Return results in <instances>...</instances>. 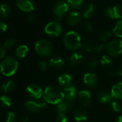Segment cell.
Returning <instances> with one entry per match:
<instances>
[{
	"label": "cell",
	"instance_id": "cell-4",
	"mask_svg": "<svg viewBox=\"0 0 122 122\" xmlns=\"http://www.w3.org/2000/svg\"><path fill=\"white\" fill-rule=\"evenodd\" d=\"M35 51L41 57H47L52 55L53 45L52 42L47 40H40L35 44Z\"/></svg>",
	"mask_w": 122,
	"mask_h": 122
},
{
	"label": "cell",
	"instance_id": "cell-40",
	"mask_svg": "<svg viewBox=\"0 0 122 122\" xmlns=\"http://www.w3.org/2000/svg\"><path fill=\"white\" fill-rule=\"evenodd\" d=\"M15 44H16V40L14 38H10L5 42L4 46L5 48H12V47L15 46Z\"/></svg>",
	"mask_w": 122,
	"mask_h": 122
},
{
	"label": "cell",
	"instance_id": "cell-18",
	"mask_svg": "<svg viewBox=\"0 0 122 122\" xmlns=\"http://www.w3.org/2000/svg\"><path fill=\"white\" fill-rule=\"evenodd\" d=\"M97 96L100 102L103 104H110V103L113 101V97L111 93H108L104 90L98 91L97 93Z\"/></svg>",
	"mask_w": 122,
	"mask_h": 122
},
{
	"label": "cell",
	"instance_id": "cell-27",
	"mask_svg": "<svg viewBox=\"0 0 122 122\" xmlns=\"http://www.w3.org/2000/svg\"><path fill=\"white\" fill-rule=\"evenodd\" d=\"M112 34H113L112 31H110L108 30H105L101 32V34L99 35V40L101 42H106L107 40H108L111 37Z\"/></svg>",
	"mask_w": 122,
	"mask_h": 122
},
{
	"label": "cell",
	"instance_id": "cell-32",
	"mask_svg": "<svg viewBox=\"0 0 122 122\" xmlns=\"http://www.w3.org/2000/svg\"><path fill=\"white\" fill-rule=\"evenodd\" d=\"M100 63V61L97 59L96 57H91L88 62V67L90 69H95L98 66V64Z\"/></svg>",
	"mask_w": 122,
	"mask_h": 122
},
{
	"label": "cell",
	"instance_id": "cell-46",
	"mask_svg": "<svg viewBox=\"0 0 122 122\" xmlns=\"http://www.w3.org/2000/svg\"><path fill=\"white\" fill-rule=\"evenodd\" d=\"M28 121H29V118H28L27 116L23 117V118L21 119V121H20V122H28Z\"/></svg>",
	"mask_w": 122,
	"mask_h": 122
},
{
	"label": "cell",
	"instance_id": "cell-34",
	"mask_svg": "<svg viewBox=\"0 0 122 122\" xmlns=\"http://www.w3.org/2000/svg\"><path fill=\"white\" fill-rule=\"evenodd\" d=\"M93 50L97 53H101L103 51L106 50V45L103 43L96 44L93 46Z\"/></svg>",
	"mask_w": 122,
	"mask_h": 122
},
{
	"label": "cell",
	"instance_id": "cell-37",
	"mask_svg": "<svg viewBox=\"0 0 122 122\" xmlns=\"http://www.w3.org/2000/svg\"><path fill=\"white\" fill-rule=\"evenodd\" d=\"M57 122H67L68 121V116L66 113H58L56 117Z\"/></svg>",
	"mask_w": 122,
	"mask_h": 122
},
{
	"label": "cell",
	"instance_id": "cell-14",
	"mask_svg": "<svg viewBox=\"0 0 122 122\" xmlns=\"http://www.w3.org/2000/svg\"><path fill=\"white\" fill-rule=\"evenodd\" d=\"M73 117L77 122H85L88 119V114L83 108L78 107L73 110Z\"/></svg>",
	"mask_w": 122,
	"mask_h": 122
},
{
	"label": "cell",
	"instance_id": "cell-25",
	"mask_svg": "<svg viewBox=\"0 0 122 122\" xmlns=\"http://www.w3.org/2000/svg\"><path fill=\"white\" fill-rule=\"evenodd\" d=\"M100 64L103 67V68H108L111 66L112 65V59L111 57L108 55H103L101 59H100Z\"/></svg>",
	"mask_w": 122,
	"mask_h": 122
},
{
	"label": "cell",
	"instance_id": "cell-1",
	"mask_svg": "<svg viewBox=\"0 0 122 122\" xmlns=\"http://www.w3.org/2000/svg\"><path fill=\"white\" fill-rule=\"evenodd\" d=\"M43 98L47 103L57 105L64 99V91L57 86H49L44 91Z\"/></svg>",
	"mask_w": 122,
	"mask_h": 122
},
{
	"label": "cell",
	"instance_id": "cell-8",
	"mask_svg": "<svg viewBox=\"0 0 122 122\" xmlns=\"http://www.w3.org/2000/svg\"><path fill=\"white\" fill-rule=\"evenodd\" d=\"M27 110L32 113H37L47 107V103H39L35 101H27L25 103Z\"/></svg>",
	"mask_w": 122,
	"mask_h": 122
},
{
	"label": "cell",
	"instance_id": "cell-47",
	"mask_svg": "<svg viewBox=\"0 0 122 122\" xmlns=\"http://www.w3.org/2000/svg\"><path fill=\"white\" fill-rule=\"evenodd\" d=\"M116 122H122V113L118 117V118H117Z\"/></svg>",
	"mask_w": 122,
	"mask_h": 122
},
{
	"label": "cell",
	"instance_id": "cell-19",
	"mask_svg": "<svg viewBox=\"0 0 122 122\" xmlns=\"http://www.w3.org/2000/svg\"><path fill=\"white\" fill-rule=\"evenodd\" d=\"M69 61H70V64L72 67H78L80 65H81V63H83V55L82 53L79 52H76L73 54H72Z\"/></svg>",
	"mask_w": 122,
	"mask_h": 122
},
{
	"label": "cell",
	"instance_id": "cell-26",
	"mask_svg": "<svg viewBox=\"0 0 122 122\" xmlns=\"http://www.w3.org/2000/svg\"><path fill=\"white\" fill-rule=\"evenodd\" d=\"M15 89V85L13 81H9L2 86V90L5 91L6 93H12Z\"/></svg>",
	"mask_w": 122,
	"mask_h": 122
},
{
	"label": "cell",
	"instance_id": "cell-9",
	"mask_svg": "<svg viewBox=\"0 0 122 122\" xmlns=\"http://www.w3.org/2000/svg\"><path fill=\"white\" fill-rule=\"evenodd\" d=\"M27 91L30 97L35 99L41 98L44 93L42 88L36 83H31L28 85L27 87Z\"/></svg>",
	"mask_w": 122,
	"mask_h": 122
},
{
	"label": "cell",
	"instance_id": "cell-3",
	"mask_svg": "<svg viewBox=\"0 0 122 122\" xmlns=\"http://www.w3.org/2000/svg\"><path fill=\"white\" fill-rule=\"evenodd\" d=\"M18 68L17 60L13 57L5 58L0 63V70L2 73L6 76H13Z\"/></svg>",
	"mask_w": 122,
	"mask_h": 122
},
{
	"label": "cell",
	"instance_id": "cell-42",
	"mask_svg": "<svg viewBox=\"0 0 122 122\" xmlns=\"http://www.w3.org/2000/svg\"><path fill=\"white\" fill-rule=\"evenodd\" d=\"M27 22L29 24H33L36 22V17L32 15V14H30L27 17Z\"/></svg>",
	"mask_w": 122,
	"mask_h": 122
},
{
	"label": "cell",
	"instance_id": "cell-6",
	"mask_svg": "<svg viewBox=\"0 0 122 122\" xmlns=\"http://www.w3.org/2000/svg\"><path fill=\"white\" fill-rule=\"evenodd\" d=\"M69 9L68 5L63 2V1H59L57 2L52 7V12L55 15L57 21H60L62 19L64 15L68 12Z\"/></svg>",
	"mask_w": 122,
	"mask_h": 122
},
{
	"label": "cell",
	"instance_id": "cell-10",
	"mask_svg": "<svg viewBox=\"0 0 122 122\" xmlns=\"http://www.w3.org/2000/svg\"><path fill=\"white\" fill-rule=\"evenodd\" d=\"M83 82L88 88H96L98 86V80L96 73L93 72H88L83 76Z\"/></svg>",
	"mask_w": 122,
	"mask_h": 122
},
{
	"label": "cell",
	"instance_id": "cell-44",
	"mask_svg": "<svg viewBox=\"0 0 122 122\" xmlns=\"http://www.w3.org/2000/svg\"><path fill=\"white\" fill-rule=\"evenodd\" d=\"M7 30V25L4 22H0V32H4Z\"/></svg>",
	"mask_w": 122,
	"mask_h": 122
},
{
	"label": "cell",
	"instance_id": "cell-35",
	"mask_svg": "<svg viewBox=\"0 0 122 122\" xmlns=\"http://www.w3.org/2000/svg\"><path fill=\"white\" fill-rule=\"evenodd\" d=\"M81 49L82 50L86 52V53H91L93 50V46L92 45H91L90 43H85L83 45H82L81 46Z\"/></svg>",
	"mask_w": 122,
	"mask_h": 122
},
{
	"label": "cell",
	"instance_id": "cell-20",
	"mask_svg": "<svg viewBox=\"0 0 122 122\" xmlns=\"http://www.w3.org/2000/svg\"><path fill=\"white\" fill-rule=\"evenodd\" d=\"M73 107L72 103L63 99L61 101L60 103H58L56 105V109L58 113H66L68 111H69Z\"/></svg>",
	"mask_w": 122,
	"mask_h": 122
},
{
	"label": "cell",
	"instance_id": "cell-2",
	"mask_svg": "<svg viewBox=\"0 0 122 122\" xmlns=\"http://www.w3.org/2000/svg\"><path fill=\"white\" fill-rule=\"evenodd\" d=\"M63 44L69 50L76 51L82 46L81 37L76 31H69L64 36Z\"/></svg>",
	"mask_w": 122,
	"mask_h": 122
},
{
	"label": "cell",
	"instance_id": "cell-15",
	"mask_svg": "<svg viewBox=\"0 0 122 122\" xmlns=\"http://www.w3.org/2000/svg\"><path fill=\"white\" fill-rule=\"evenodd\" d=\"M58 83L60 86L65 89L73 86V78L68 73H63L58 77Z\"/></svg>",
	"mask_w": 122,
	"mask_h": 122
},
{
	"label": "cell",
	"instance_id": "cell-43",
	"mask_svg": "<svg viewBox=\"0 0 122 122\" xmlns=\"http://www.w3.org/2000/svg\"><path fill=\"white\" fill-rule=\"evenodd\" d=\"M83 27V29L87 32H91L93 30V26L88 22H85Z\"/></svg>",
	"mask_w": 122,
	"mask_h": 122
},
{
	"label": "cell",
	"instance_id": "cell-11",
	"mask_svg": "<svg viewBox=\"0 0 122 122\" xmlns=\"http://www.w3.org/2000/svg\"><path fill=\"white\" fill-rule=\"evenodd\" d=\"M78 98L81 105L84 107L88 106L91 104L92 101V95L89 90L83 89L78 92Z\"/></svg>",
	"mask_w": 122,
	"mask_h": 122
},
{
	"label": "cell",
	"instance_id": "cell-33",
	"mask_svg": "<svg viewBox=\"0 0 122 122\" xmlns=\"http://www.w3.org/2000/svg\"><path fill=\"white\" fill-rule=\"evenodd\" d=\"M110 108L114 112H120L121 110V106L117 101H112L110 103Z\"/></svg>",
	"mask_w": 122,
	"mask_h": 122
},
{
	"label": "cell",
	"instance_id": "cell-28",
	"mask_svg": "<svg viewBox=\"0 0 122 122\" xmlns=\"http://www.w3.org/2000/svg\"><path fill=\"white\" fill-rule=\"evenodd\" d=\"M83 3V0H67V4L68 6L74 10H77L81 7Z\"/></svg>",
	"mask_w": 122,
	"mask_h": 122
},
{
	"label": "cell",
	"instance_id": "cell-7",
	"mask_svg": "<svg viewBox=\"0 0 122 122\" xmlns=\"http://www.w3.org/2000/svg\"><path fill=\"white\" fill-rule=\"evenodd\" d=\"M45 32L50 37H56L63 32V27L57 21H52L47 24L45 27Z\"/></svg>",
	"mask_w": 122,
	"mask_h": 122
},
{
	"label": "cell",
	"instance_id": "cell-16",
	"mask_svg": "<svg viewBox=\"0 0 122 122\" xmlns=\"http://www.w3.org/2000/svg\"><path fill=\"white\" fill-rule=\"evenodd\" d=\"M81 21V15L78 12H70L66 18V22L70 26L78 25Z\"/></svg>",
	"mask_w": 122,
	"mask_h": 122
},
{
	"label": "cell",
	"instance_id": "cell-13",
	"mask_svg": "<svg viewBox=\"0 0 122 122\" xmlns=\"http://www.w3.org/2000/svg\"><path fill=\"white\" fill-rule=\"evenodd\" d=\"M64 99L73 103L78 98V93L77 89L76 86H71L68 88H66L64 89Z\"/></svg>",
	"mask_w": 122,
	"mask_h": 122
},
{
	"label": "cell",
	"instance_id": "cell-36",
	"mask_svg": "<svg viewBox=\"0 0 122 122\" xmlns=\"http://www.w3.org/2000/svg\"><path fill=\"white\" fill-rule=\"evenodd\" d=\"M38 68L42 73H45L48 68V63L45 60L40 61L38 63Z\"/></svg>",
	"mask_w": 122,
	"mask_h": 122
},
{
	"label": "cell",
	"instance_id": "cell-45",
	"mask_svg": "<svg viewBox=\"0 0 122 122\" xmlns=\"http://www.w3.org/2000/svg\"><path fill=\"white\" fill-rule=\"evenodd\" d=\"M5 55H6V48L5 47V46L0 45V59L5 57Z\"/></svg>",
	"mask_w": 122,
	"mask_h": 122
},
{
	"label": "cell",
	"instance_id": "cell-5",
	"mask_svg": "<svg viewBox=\"0 0 122 122\" xmlns=\"http://www.w3.org/2000/svg\"><path fill=\"white\" fill-rule=\"evenodd\" d=\"M108 55L110 57H117L122 54V40L119 39L113 40L106 45Z\"/></svg>",
	"mask_w": 122,
	"mask_h": 122
},
{
	"label": "cell",
	"instance_id": "cell-21",
	"mask_svg": "<svg viewBox=\"0 0 122 122\" xmlns=\"http://www.w3.org/2000/svg\"><path fill=\"white\" fill-rule=\"evenodd\" d=\"M111 94L113 98L122 99V82L117 83L112 86Z\"/></svg>",
	"mask_w": 122,
	"mask_h": 122
},
{
	"label": "cell",
	"instance_id": "cell-30",
	"mask_svg": "<svg viewBox=\"0 0 122 122\" xmlns=\"http://www.w3.org/2000/svg\"><path fill=\"white\" fill-rule=\"evenodd\" d=\"M0 103L4 107L8 108L12 106V99L7 96H2V97H0Z\"/></svg>",
	"mask_w": 122,
	"mask_h": 122
},
{
	"label": "cell",
	"instance_id": "cell-22",
	"mask_svg": "<svg viewBox=\"0 0 122 122\" xmlns=\"http://www.w3.org/2000/svg\"><path fill=\"white\" fill-rule=\"evenodd\" d=\"M95 14V7L92 3L87 5L83 11V16L85 19L91 18Z\"/></svg>",
	"mask_w": 122,
	"mask_h": 122
},
{
	"label": "cell",
	"instance_id": "cell-41",
	"mask_svg": "<svg viewBox=\"0 0 122 122\" xmlns=\"http://www.w3.org/2000/svg\"><path fill=\"white\" fill-rule=\"evenodd\" d=\"M6 122H17V117L16 115L10 111L7 113V119H6Z\"/></svg>",
	"mask_w": 122,
	"mask_h": 122
},
{
	"label": "cell",
	"instance_id": "cell-12",
	"mask_svg": "<svg viewBox=\"0 0 122 122\" xmlns=\"http://www.w3.org/2000/svg\"><path fill=\"white\" fill-rule=\"evenodd\" d=\"M16 5L25 12H30L35 10V5L32 0H17Z\"/></svg>",
	"mask_w": 122,
	"mask_h": 122
},
{
	"label": "cell",
	"instance_id": "cell-24",
	"mask_svg": "<svg viewBox=\"0 0 122 122\" xmlns=\"http://www.w3.org/2000/svg\"><path fill=\"white\" fill-rule=\"evenodd\" d=\"M28 51H29V48L27 45H21L16 49L15 55L18 58H24L28 53Z\"/></svg>",
	"mask_w": 122,
	"mask_h": 122
},
{
	"label": "cell",
	"instance_id": "cell-39",
	"mask_svg": "<svg viewBox=\"0 0 122 122\" xmlns=\"http://www.w3.org/2000/svg\"><path fill=\"white\" fill-rule=\"evenodd\" d=\"M110 75L111 76H120L122 77V66H120L117 69H113L112 71H110Z\"/></svg>",
	"mask_w": 122,
	"mask_h": 122
},
{
	"label": "cell",
	"instance_id": "cell-31",
	"mask_svg": "<svg viewBox=\"0 0 122 122\" xmlns=\"http://www.w3.org/2000/svg\"><path fill=\"white\" fill-rule=\"evenodd\" d=\"M113 10L114 19L118 20L122 17V6L121 5H117L113 7Z\"/></svg>",
	"mask_w": 122,
	"mask_h": 122
},
{
	"label": "cell",
	"instance_id": "cell-29",
	"mask_svg": "<svg viewBox=\"0 0 122 122\" xmlns=\"http://www.w3.org/2000/svg\"><path fill=\"white\" fill-rule=\"evenodd\" d=\"M113 33L119 38H122V20L118 22L114 26L113 30Z\"/></svg>",
	"mask_w": 122,
	"mask_h": 122
},
{
	"label": "cell",
	"instance_id": "cell-17",
	"mask_svg": "<svg viewBox=\"0 0 122 122\" xmlns=\"http://www.w3.org/2000/svg\"><path fill=\"white\" fill-rule=\"evenodd\" d=\"M49 65L55 68H60L65 66V61L60 55H52L49 60Z\"/></svg>",
	"mask_w": 122,
	"mask_h": 122
},
{
	"label": "cell",
	"instance_id": "cell-23",
	"mask_svg": "<svg viewBox=\"0 0 122 122\" xmlns=\"http://www.w3.org/2000/svg\"><path fill=\"white\" fill-rule=\"evenodd\" d=\"M12 12V9L7 4H2L0 5V17H1L7 18L11 15Z\"/></svg>",
	"mask_w": 122,
	"mask_h": 122
},
{
	"label": "cell",
	"instance_id": "cell-38",
	"mask_svg": "<svg viewBox=\"0 0 122 122\" xmlns=\"http://www.w3.org/2000/svg\"><path fill=\"white\" fill-rule=\"evenodd\" d=\"M103 13H104V15L107 17H109L111 19H114V15H113V7H108L105 8L104 10H103Z\"/></svg>",
	"mask_w": 122,
	"mask_h": 122
}]
</instances>
